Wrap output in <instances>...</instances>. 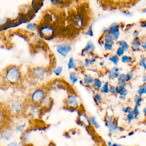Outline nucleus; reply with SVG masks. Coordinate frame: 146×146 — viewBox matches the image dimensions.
Instances as JSON below:
<instances>
[{"instance_id": "1", "label": "nucleus", "mask_w": 146, "mask_h": 146, "mask_svg": "<svg viewBox=\"0 0 146 146\" xmlns=\"http://www.w3.org/2000/svg\"><path fill=\"white\" fill-rule=\"evenodd\" d=\"M21 71L17 66H11L6 69L5 78L9 83H16L21 79Z\"/></svg>"}, {"instance_id": "2", "label": "nucleus", "mask_w": 146, "mask_h": 146, "mask_svg": "<svg viewBox=\"0 0 146 146\" xmlns=\"http://www.w3.org/2000/svg\"><path fill=\"white\" fill-rule=\"evenodd\" d=\"M46 95V91L43 88L36 89L31 94L30 100L34 104H40L42 100Z\"/></svg>"}, {"instance_id": "3", "label": "nucleus", "mask_w": 146, "mask_h": 146, "mask_svg": "<svg viewBox=\"0 0 146 146\" xmlns=\"http://www.w3.org/2000/svg\"><path fill=\"white\" fill-rule=\"evenodd\" d=\"M39 33L43 37H50L52 36L54 33V28L50 25L44 24L38 27Z\"/></svg>"}, {"instance_id": "4", "label": "nucleus", "mask_w": 146, "mask_h": 146, "mask_svg": "<svg viewBox=\"0 0 146 146\" xmlns=\"http://www.w3.org/2000/svg\"><path fill=\"white\" fill-rule=\"evenodd\" d=\"M56 49L60 55L65 57L71 51L72 46L70 43H60L56 45Z\"/></svg>"}, {"instance_id": "5", "label": "nucleus", "mask_w": 146, "mask_h": 146, "mask_svg": "<svg viewBox=\"0 0 146 146\" xmlns=\"http://www.w3.org/2000/svg\"><path fill=\"white\" fill-rule=\"evenodd\" d=\"M112 35L114 40H117L120 36V26L117 22H113L108 27V33Z\"/></svg>"}, {"instance_id": "6", "label": "nucleus", "mask_w": 146, "mask_h": 146, "mask_svg": "<svg viewBox=\"0 0 146 146\" xmlns=\"http://www.w3.org/2000/svg\"><path fill=\"white\" fill-rule=\"evenodd\" d=\"M65 104L67 107L71 108H76L79 106V102L76 97L74 95H68L66 100Z\"/></svg>"}, {"instance_id": "7", "label": "nucleus", "mask_w": 146, "mask_h": 146, "mask_svg": "<svg viewBox=\"0 0 146 146\" xmlns=\"http://www.w3.org/2000/svg\"><path fill=\"white\" fill-rule=\"evenodd\" d=\"M10 110L14 114H19L23 110V105L19 100L14 101L10 105Z\"/></svg>"}, {"instance_id": "8", "label": "nucleus", "mask_w": 146, "mask_h": 146, "mask_svg": "<svg viewBox=\"0 0 146 146\" xmlns=\"http://www.w3.org/2000/svg\"><path fill=\"white\" fill-rule=\"evenodd\" d=\"M46 70L42 67H38L34 68L32 70V74L35 78L42 79L44 77L46 74Z\"/></svg>"}, {"instance_id": "9", "label": "nucleus", "mask_w": 146, "mask_h": 146, "mask_svg": "<svg viewBox=\"0 0 146 146\" xmlns=\"http://www.w3.org/2000/svg\"><path fill=\"white\" fill-rule=\"evenodd\" d=\"M94 49H95V45L93 43V42L91 41H88L87 43L84 48L83 49L82 52L83 54H88V53H90L92 51H93L94 50Z\"/></svg>"}, {"instance_id": "10", "label": "nucleus", "mask_w": 146, "mask_h": 146, "mask_svg": "<svg viewBox=\"0 0 146 146\" xmlns=\"http://www.w3.org/2000/svg\"><path fill=\"white\" fill-rule=\"evenodd\" d=\"M120 70L116 67H112L108 73L109 78L111 79L117 78V77L120 75Z\"/></svg>"}, {"instance_id": "11", "label": "nucleus", "mask_w": 146, "mask_h": 146, "mask_svg": "<svg viewBox=\"0 0 146 146\" xmlns=\"http://www.w3.org/2000/svg\"><path fill=\"white\" fill-rule=\"evenodd\" d=\"M79 121L84 124V125H90L91 124V121L90 119L87 117V116L83 113H80L79 114Z\"/></svg>"}, {"instance_id": "12", "label": "nucleus", "mask_w": 146, "mask_h": 146, "mask_svg": "<svg viewBox=\"0 0 146 146\" xmlns=\"http://www.w3.org/2000/svg\"><path fill=\"white\" fill-rule=\"evenodd\" d=\"M119 131V127L117 120H114L111 126L109 127V132L111 134H115Z\"/></svg>"}, {"instance_id": "13", "label": "nucleus", "mask_w": 146, "mask_h": 146, "mask_svg": "<svg viewBox=\"0 0 146 146\" xmlns=\"http://www.w3.org/2000/svg\"><path fill=\"white\" fill-rule=\"evenodd\" d=\"M94 79L89 75H84L83 78V82L84 85L88 86L93 83Z\"/></svg>"}, {"instance_id": "14", "label": "nucleus", "mask_w": 146, "mask_h": 146, "mask_svg": "<svg viewBox=\"0 0 146 146\" xmlns=\"http://www.w3.org/2000/svg\"><path fill=\"white\" fill-rule=\"evenodd\" d=\"M116 88H117L116 94H119L120 95L126 96L128 93V90L125 88V87H123L119 85L118 86H116Z\"/></svg>"}, {"instance_id": "15", "label": "nucleus", "mask_w": 146, "mask_h": 146, "mask_svg": "<svg viewBox=\"0 0 146 146\" xmlns=\"http://www.w3.org/2000/svg\"><path fill=\"white\" fill-rule=\"evenodd\" d=\"M69 79L72 84H75L79 80V77L77 74L75 72H71L69 74Z\"/></svg>"}, {"instance_id": "16", "label": "nucleus", "mask_w": 146, "mask_h": 146, "mask_svg": "<svg viewBox=\"0 0 146 146\" xmlns=\"http://www.w3.org/2000/svg\"><path fill=\"white\" fill-rule=\"evenodd\" d=\"M51 104V98L48 96L47 95H45V96L43 98V99L42 100L41 102L40 103V104H42L43 106L44 107H48Z\"/></svg>"}, {"instance_id": "17", "label": "nucleus", "mask_w": 146, "mask_h": 146, "mask_svg": "<svg viewBox=\"0 0 146 146\" xmlns=\"http://www.w3.org/2000/svg\"><path fill=\"white\" fill-rule=\"evenodd\" d=\"M104 41L105 43L113 44L114 43V39L110 34H105L104 36Z\"/></svg>"}, {"instance_id": "18", "label": "nucleus", "mask_w": 146, "mask_h": 146, "mask_svg": "<svg viewBox=\"0 0 146 146\" xmlns=\"http://www.w3.org/2000/svg\"><path fill=\"white\" fill-rule=\"evenodd\" d=\"M67 67L69 70H72L76 67V62L73 57H70L67 62Z\"/></svg>"}, {"instance_id": "19", "label": "nucleus", "mask_w": 146, "mask_h": 146, "mask_svg": "<svg viewBox=\"0 0 146 146\" xmlns=\"http://www.w3.org/2000/svg\"><path fill=\"white\" fill-rule=\"evenodd\" d=\"M115 120L114 117L113 116H108L106 119H105V126L107 127V128H109L111 125L112 124L113 121Z\"/></svg>"}, {"instance_id": "20", "label": "nucleus", "mask_w": 146, "mask_h": 146, "mask_svg": "<svg viewBox=\"0 0 146 146\" xmlns=\"http://www.w3.org/2000/svg\"><path fill=\"white\" fill-rule=\"evenodd\" d=\"M93 86L96 89H99L101 88L102 87V82L99 78L94 79L93 82Z\"/></svg>"}, {"instance_id": "21", "label": "nucleus", "mask_w": 146, "mask_h": 146, "mask_svg": "<svg viewBox=\"0 0 146 146\" xmlns=\"http://www.w3.org/2000/svg\"><path fill=\"white\" fill-rule=\"evenodd\" d=\"M138 95L141 96L143 94H146V83H143L141 85L137 90Z\"/></svg>"}, {"instance_id": "22", "label": "nucleus", "mask_w": 146, "mask_h": 146, "mask_svg": "<svg viewBox=\"0 0 146 146\" xmlns=\"http://www.w3.org/2000/svg\"><path fill=\"white\" fill-rule=\"evenodd\" d=\"M141 42H140V40L137 39V38H135L133 42L132 43V47L134 49V50H137L139 48V47L141 46Z\"/></svg>"}, {"instance_id": "23", "label": "nucleus", "mask_w": 146, "mask_h": 146, "mask_svg": "<svg viewBox=\"0 0 146 146\" xmlns=\"http://www.w3.org/2000/svg\"><path fill=\"white\" fill-rule=\"evenodd\" d=\"M109 83L108 82H106L103 86L100 88V92L103 94H107L109 92Z\"/></svg>"}, {"instance_id": "24", "label": "nucleus", "mask_w": 146, "mask_h": 146, "mask_svg": "<svg viewBox=\"0 0 146 146\" xmlns=\"http://www.w3.org/2000/svg\"><path fill=\"white\" fill-rule=\"evenodd\" d=\"M26 29L30 31H35L38 29V27L34 23H29L26 25Z\"/></svg>"}, {"instance_id": "25", "label": "nucleus", "mask_w": 146, "mask_h": 146, "mask_svg": "<svg viewBox=\"0 0 146 146\" xmlns=\"http://www.w3.org/2000/svg\"><path fill=\"white\" fill-rule=\"evenodd\" d=\"M117 43H118V44L120 47H121L123 48H124L125 50H128L129 48L128 44L127 43L126 41H125L124 40H120L117 41Z\"/></svg>"}, {"instance_id": "26", "label": "nucleus", "mask_w": 146, "mask_h": 146, "mask_svg": "<svg viewBox=\"0 0 146 146\" xmlns=\"http://www.w3.org/2000/svg\"><path fill=\"white\" fill-rule=\"evenodd\" d=\"M62 71H63V67L61 66H57L52 71L53 74H55L56 76H59L62 74Z\"/></svg>"}, {"instance_id": "27", "label": "nucleus", "mask_w": 146, "mask_h": 146, "mask_svg": "<svg viewBox=\"0 0 146 146\" xmlns=\"http://www.w3.org/2000/svg\"><path fill=\"white\" fill-rule=\"evenodd\" d=\"M90 119L91 124H92V125L94 127H95L96 128H99L100 127V125L99 123L97 121L96 118L94 116H91Z\"/></svg>"}, {"instance_id": "28", "label": "nucleus", "mask_w": 146, "mask_h": 146, "mask_svg": "<svg viewBox=\"0 0 146 146\" xmlns=\"http://www.w3.org/2000/svg\"><path fill=\"white\" fill-rule=\"evenodd\" d=\"M121 61L124 63H128L132 61V58L127 55H122L121 58Z\"/></svg>"}, {"instance_id": "29", "label": "nucleus", "mask_w": 146, "mask_h": 146, "mask_svg": "<svg viewBox=\"0 0 146 146\" xmlns=\"http://www.w3.org/2000/svg\"><path fill=\"white\" fill-rule=\"evenodd\" d=\"M5 119H6L5 113L2 110H0V127H1L3 125V124L5 121Z\"/></svg>"}, {"instance_id": "30", "label": "nucleus", "mask_w": 146, "mask_h": 146, "mask_svg": "<svg viewBox=\"0 0 146 146\" xmlns=\"http://www.w3.org/2000/svg\"><path fill=\"white\" fill-rule=\"evenodd\" d=\"M109 60L115 65H116L119 62V57L118 56L116 55H113L109 58Z\"/></svg>"}, {"instance_id": "31", "label": "nucleus", "mask_w": 146, "mask_h": 146, "mask_svg": "<svg viewBox=\"0 0 146 146\" xmlns=\"http://www.w3.org/2000/svg\"><path fill=\"white\" fill-rule=\"evenodd\" d=\"M135 104H136V106H137V107H139L141 105V103L143 101V98L141 97L140 95H136L135 96Z\"/></svg>"}, {"instance_id": "32", "label": "nucleus", "mask_w": 146, "mask_h": 146, "mask_svg": "<svg viewBox=\"0 0 146 146\" xmlns=\"http://www.w3.org/2000/svg\"><path fill=\"white\" fill-rule=\"evenodd\" d=\"M35 105L36 104H35L34 106H33L31 108L30 113H31V115H32L33 116H36V115H38L39 114V110H38L39 109Z\"/></svg>"}, {"instance_id": "33", "label": "nucleus", "mask_w": 146, "mask_h": 146, "mask_svg": "<svg viewBox=\"0 0 146 146\" xmlns=\"http://www.w3.org/2000/svg\"><path fill=\"white\" fill-rule=\"evenodd\" d=\"M96 60V59L95 58H90V59H87L85 60L84 66L86 67H87L91 64H92Z\"/></svg>"}, {"instance_id": "34", "label": "nucleus", "mask_w": 146, "mask_h": 146, "mask_svg": "<svg viewBox=\"0 0 146 146\" xmlns=\"http://www.w3.org/2000/svg\"><path fill=\"white\" fill-rule=\"evenodd\" d=\"M123 81H126V74H121L117 77L118 83H120Z\"/></svg>"}, {"instance_id": "35", "label": "nucleus", "mask_w": 146, "mask_h": 146, "mask_svg": "<svg viewBox=\"0 0 146 146\" xmlns=\"http://www.w3.org/2000/svg\"><path fill=\"white\" fill-rule=\"evenodd\" d=\"M124 51H125V49L120 46V47H118L117 49V51H116V55H117L118 56H121L124 54Z\"/></svg>"}, {"instance_id": "36", "label": "nucleus", "mask_w": 146, "mask_h": 146, "mask_svg": "<svg viewBox=\"0 0 146 146\" xmlns=\"http://www.w3.org/2000/svg\"><path fill=\"white\" fill-rule=\"evenodd\" d=\"M51 2L54 5H59L62 3H64L68 2L69 0H50Z\"/></svg>"}, {"instance_id": "37", "label": "nucleus", "mask_w": 146, "mask_h": 146, "mask_svg": "<svg viewBox=\"0 0 146 146\" xmlns=\"http://www.w3.org/2000/svg\"><path fill=\"white\" fill-rule=\"evenodd\" d=\"M121 13H122L123 15H124V16H125L127 17H131L133 16V13L129 10H123L121 11Z\"/></svg>"}, {"instance_id": "38", "label": "nucleus", "mask_w": 146, "mask_h": 146, "mask_svg": "<svg viewBox=\"0 0 146 146\" xmlns=\"http://www.w3.org/2000/svg\"><path fill=\"white\" fill-rule=\"evenodd\" d=\"M104 48L106 51H111L113 48V46L112 44H110V43H105L104 44Z\"/></svg>"}, {"instance_id": "39", "label": "nucleus", "mask_w": 146, "mask_h": 146, "mask_svg": "<svg viewBox=\"0 0 146 146\" xmlns=\"http://www.w3.org/2000/svg\"><path fill=\"white\" fill-rule=\"evenodd\" d=\"M135 117H135V115H134V113H133L132 111H131L130 112L128 113V115L127 116V120L131 121V120H133L135 119Z\"/></svg>"}, {"instance_id": "40", "label": "nucleus", "mask_w": 146, "mask_h": 146, "mask_svg": "<svg viewBox=\"0 0 146 146\" xmlns=\"http://www.w3.org/2000/svg\"><path fill=\"white\" fill-rule=\"evenodd\" d=\"M139 64L141 67H143L144 69H146V61H145V59L143 57H141V58L139 62Z\"/></svg>"}, {"instance_id": "41", "label": "nucleus", "mask_w": 146, "mask_h": 146, "mask_svg": "<svg viewBox=\"0 0 146 146\" xmlns=\"http://www.w3.org/2000/svg\"><path fill=\"white\" fill-rule=\"evenodd\" d=\"M94 100L96 103H101L102 99L100 95L99 94H95L94 95Z\"/></svg>"}, {"instance_id": "42", "label": "nucleus", "mask_w": 146, "mask_h": 146, "mask_svg": "<svg viewBox=\"0 0 146 146\" xmlns=\"http://www.w3.org/2000/svg\"><path fill=\"white\" fill-rule=\"evenodd\" d=\"M133 74L132 71H129L127 74H126V81L129 82L130 81L132 78H133Z\"/></svg>"}, {"instance_id": "43", "label": "nucleus", "mask_w": 146, "mask_h": 146, "mask_svg": "<svg viewBox=\"0 0 146 146\" xmlns=\"http://www.w3.org/2000/svg\"><path fill=\"white\" fill-rule=\"evenodd\" d=\"M26 127L25 124H21V125H18L15 127V129L17 130V131L18 132H22L24 129Z\"/></svg>"}, {"instance_id": "44", "label": "nucleus", "mask_w": 146, "mask_h": 146, "mask_svg": "<svg viewBox=\"0 0 146 146\" xmlns=\"http://www.w3.org/2000/svg\"><path fill=\"white\" fill-rule=\"evenodd\" d=\"M116 91H117V88H116V86H111L110 87V88H109V92L111 94H116Z\"/></svg>"}, {"instance_id": "45", "label": "nucleus", "mask_w": 146, "mask_h": 146, "mask_svg": "<svg viewBox=\"0 0 146 146\" xmlns=\"http://www.w3.org/2000/svg\"><path fill=\"white\" fill-rule=\"evenodd\" d=\"M86 34L90 36H93V31H92V25H91L90 27L88 28Z\"/></svg>"}, {"instance_id": "46", "label": "nucleus", "mask_w": 146, "mask_h": 146, "mask_svg": "<svg viewBox=\"0 0 146 146\" xmlns=\"http://www.w3.org/2000/svg\"><path fill=\"white\" fill-rule=\"evenodd\" d=\"M122 111L124 113H128L130 112L131 111H132V108L130 107H124L122 108Z\"/></svg>"}, {"instance_id": "47", "label": "nucleus", "mask_w": 146, "mask_h": 146, "mask_svg": "<svg viewBox=\"0 0 146 146\" xmlns=\"http://www.w3.org/2000/svg\"><path fill=\"white\" fill-rule=\"evenodd\" d=\"M132 111L133 113H134L135 117H137V116H139V111L138 107H137V106H136L133 108V110H132Z\"/></svg>"}, {"instance_id": "48", "label": "nucleus", "mask_w": 146, "mask_h": 146, "mask_svg": "<svg viewBox=\"0 0 146 146\" xmlns=\"http://www.w3.org/2000/svg\"><path fill=\"white\" fill-rule=\"evenodd\" d=\"M140 26L143 28H146V19L143 20L140 22Z\"/></svg>"}, {"instance_id": "49", "label": "nucleus", "mask_w": 146, "mask_h": 146, "mask_svg": "<svg viewBox=\"0 0 146 146\" xmlns=\"http://www.w3.org/2000/svg\"><path fill=\"white\" fill-rule=\"evenodd\" d=\"M141 47H142L143 49L146 50V40H145L144 42H143V43L141 44Z\"/></svg>"}, {"instance_id": "50", "label": "nucleus", "mask_w": 146, "mask_h": 146, "mask_svg": "<svg viewBox=\"0 0 146 146\" xmlns=\"http://www.w3.org/2000/svg\"><path fill=\"white\" fill-rule=\"evenodd\" d=\"M126 82H127V81H123V82H120V83H119V85L121 86H123V87H125V86H126V84H127Z\"/></svg>"}, {"instance_id": "51", "label": "nucleus", "mask_w": 146, "mask_h": 146, "mask_svg": "<svg viewBox=\"0 0 146 146\" xmlns=\"http://www.w3.org/2000/svg\"><path fill=\"white\" fill-rule=\"evenodd\" d=\"M125 98H126L125 96H123V95H120V96H119V99H120L121 100H125Z\"/></svg>"}, {"instance_id": "52", "label": "nucleus", "mask_w": 146, "mask_h": 146, "mask_svg": "<svg viewBox=\"0 0 146 146\" xmlns=\"http://www.w3.org/2000/svg\"><path fill=\"white\" fill-rule=\"evenodd\" d=\"M138 35H139V32H138L137 31H135L133 32V35H134L135 37L137 38V36H138Z\"/></svg>"}, {"instance_id": "53", "label": "nucleus", "mask_w": 146, "mask_h": 146, "mask_svg": "<svg viewBox=\"0 0 146 146\" xmlns=\"http://www.w3.org/2000/svg\"><path fill=\"white\" fill-rule=\"evenodd\" d=\"M18 145V144H17V143H15V142L11 143L9 144V145Z\"/></svg>"}, {"instance_id": "54", "label": "nucleus", "mask_w": 146, "mask_h": 146, "mask_svg": "<svg viewBox=\"0 0 146 146\" xmlns=\"http://www.w3.org/2000/svg\"><path fill=\"white\" fill-rule=\"evenodd\" d=\"M142 12H143V13H146V7L142 9Z\"/></svg>"}, {"instance_id": "55", "label": "nucleus", "mask_w": 146, "mask_h": 146, "mask_svg": "<svg viewBox=\"0 0 146 146\" xmlns=\"http://www.w3.org/2000/svg\"><path fill=\"white\" fill-rule=\"evenodd\" d=\"M143 82H146V75H144V76H143Z\"/></svg>"}, {"instance_id": "56", "label": "nucleus", "mask_w": 146, "mask_h": 146, "mask_svg": "<svg viewBox=\"0 0 146 146\" xmlns=\"http://www.w3.org/2000/svg\"><path fill=\"white\" fill-rule=\"evenodd\" d=\"M143 112H144V113L146 115V107L144 108V109H143Z\"/></svg>"}, {"instance_id": "57", "label": "nucleus", "mask_w": 146, "mask_h": 146, "mask_svg": "<svg viewBox=\"0 0 146 146\" xmlns=\"http://www.w3.org/2000/svg\"><path fill=\"white\" fill-rule=\"evenodd\" d=\"M112 145H113V146H116V145L119 146V145H121L120 144H112Z\"/></svg>"}, {"instance_id": "58", "label": "nucleus", "mask_w": 146, "mask_h": 146, "mask_svg": "<svg viewBox=\"0 0 146 146\" xmlns=\"http://www.w3.org/2000/svg\"><path fill=\"white\" fill-rule=\"evenodd\" d=\"M108 144V145H112V144L110 141H109V142L108 143V144Z\"/></svg>"}]
</instances>
